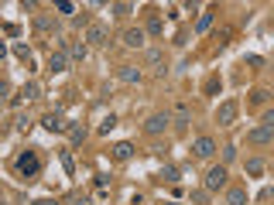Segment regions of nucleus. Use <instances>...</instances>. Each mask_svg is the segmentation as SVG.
Listing matches in <instances>:
<instances>
[{"label":"nucleus","mask_w":274,"mask_h":205,"mask_svg":"<svg viewBox=\"0 0 274 205\" xmlns=\"http://www.w3.org/2000/svg\"><path fill=\"white\" fill-rule=\"evenodd\" d=\"M260 127H271V130H274V106L264 113V116H260Z\"/></svg>","instance_id":"nucleus-29"},{"label":"nucleus","mask_w":274,"mask_h":205,"mask_svg":"<svg viewBox=\"0 0 274 205\" xmlns=\"http://www.w3.org/2000/svg\"><path fill=\"white\" fill-rule=\"evenodd\" d=\"M79 24V28H82V24H86V28H89V24H93V21H89V14H86V11H82V14H76V18H72Z\"/></svg>","instance_id":"nucleus-32"},{"label":"nucleus","mask_w":274,"mask_h":205,"mask_svg":"<svg viewBox=\"0 0 274 205\" xmlns=\"http://www.w3.org/2000/svg\"><path fill=\"white\" fill-rule=\"evenodd\" d=\"M161 178H165V181H178V171L175 168H165V171H161Z\"/></svg>","instance_id":"nucleus-31"},{"label":"nucleus","mask_w":274,"mask_h":205,"mask_svg":"<svg viewBox=\"0 0 274 205\" xmlns=\"http://www.w3.org/2000/svg\"><path fill=\"white\" fill-rule=\"evenodd\" d=\"M69 55L76 58V62H86V55H89V45H86V41H82V45H72V48H69Z\"/></svg>","instance_id":"nucleus-20"},{"label":"nucleus","mask_w":274,"mask_h":205,"mask_svg":"<svg viewBox=\"0 0 274 205\" xmlns=\"http://www.w3.org/2000/svg\"><path fill=\"white\" fill-rule=\"evenodd\" d=\"M271 195H274V191H271Z\"/></svg>","instance_id":"nucleus-38"},{"label":"nucleus","mask_w":274,"mask_h":205,"mask_svg":"<svg viewBox=\"0 0 274 205\" xmlns=\"http://www.w3.org/2000/svg\"><path fill=\"white\" fill-rule=\"evenodd\" d=\"M113 127H117V116H106V120H103V127H99V130H103V133H110V130H113Z\"/></svg>","instance_id":"nucleus-30"},{"label":"nucleus","mask_w":274,"mask_h":205,"mask_svg":"<svg viewBox=\"0 0 274 205\" xmlns=\"http://www.w3.org/2000/svg\"><path fill=\"white\" fill-rule=\"evenodd\" d=\"M161 31H165V24H161L158 18H151V21H148V35H161Z\"/></svg>","instance_id":"nucleus-27"},{"label":"nucleus","mask_w":274,"mask_h":205,"mask_svg":"<svg viewBox=\"0 0 274 205\" xmlns=\"http://www.w3.org/2000/svg\"><path fill=\"white\" fill-rule=\"evenodd\" d=\"M226 205H247V188H230L226 191Z\"/></svg>","instance_id":"nucleus-18"},{"label":"nucleus","mask_w":274,"mask_h":205,"mask_svg":"<svg viewBox=\"0 0 274 205\" xmlns=\"http://www.w3.org/2000/svg\"><path fill=\"white\" fill-rule=\"evenodd\" d=\"M65 69H69V58H65V52H52V55H48V72L52 75H59V72H65Z\"/></svg>","instance_id":"nucleus-9"},{"label":"nucleus","mask_w":274,"mask_h":205,"mask_svg":"<svg viewBox=\"0 0 274 205\" xmlns=\"http://www.w3.org/2000/svg\"><path fill=\"white\" fill-rule=\"evenodd\" d=\"M113 157H117V161H130V157H134V144L120 140L117 147H113Z\"/></svg>","instance_id":"nucleus-17"},{"label":"nucleus","mask_w":274,"mask_h":205,"mask_svg":"<svg viewBox=\"0 0 274 205\" xmlns=\"http://www.w3.org/2000/svg\"><path fill=\"white\" fill-rule=\"evenodd\" d=\"M148 65H151L155 72L165 75V52H161V48H148Z\"/></svg>","instance_id":"nucleus-13"},{"label":"nucleus","mask_w":274,"mask_h":205,"mask_svg":"<svg viewBox=\"0 0 274 205\" xmlns=\"http://www.w3.org/2000/svg\"><path fill=\"white\" fill-rule=\"evenodd\" d=\"M230 161H236V147H233V144L223 147V164H230Z\"/></svg>","instance_id":"nucleus-28"},{"label":"nucleus","mask_w":274,"mask_h":205,"mask_svg":"<svg viewBox=\"0 0 274 205\" xmlns=\"http://www.w3.org/2000/svg\"><path fill=\"white\" fill-rule=\"evenodd\" d=\"M35 28H38L41 35H59V24H55L52 18H45V14H38V18H35Z\"/></svg>","instance_id":"nucleus-14"},{"label":"nucleus","mask_w":274,"mask_h":205,"mask_svg":"<svg viewBox=\"0 0 274 205\" xmlns=\"http://www.w3.org/2000/svg\"><path fill=\"white\" fill-rule=\"evenodd\" d=\"M41 123H45V130H52V133L72 130V127H69V123H65V116H62L59 110H55V113H45V120H41Z\"/></svg>","instance_id":"nucleus-5"},{"label":"nucleus","mask_w":274,"mask_h":205,"mask_svg":"<svg viewBox=\"0 0 274 205\" xmlns=\"http://www.w3.org/2000/svg\"><path fill=\"white\" fill-rule=\"evenodd\" d=\"M165 205H178V202H165Z\"/></svg>","instance_id":"nucleus-37"},{"label":"nucleus","mask_w":274,"mask_h":205,"mask_svg":"<svg viewBox=\"0 0 274 205\" xmlns=\"http://www.w3.org/2000/svg\"><path fill=\"white\" fill-rule=\"evenodd\" d=\"M110 11H113V14H117V18H127V14H130V11H134V4H113V7H110Z\"/></svg>","instance_id":"nucleus-24"},{"label":"nucleus","mask_w":274,"mask_h":205,"mask_svg":"<svg viewBox=\"0 0 274 205\" xmlns=\"http://www.w3.org/2000/svg\"><path fill=\"white\" fill-rule=\"evenodd\" d=\"M62 168H65V174H76V161H72L69 150H62Z\"/></svg>","instance_id":"nucleus-22"},{"label":"nucleus","mask_w":274,"mask_h":205,"mask_svg":"<svg viewBox=\"0 0 274 205\" xmlns=\"http://www.w3.org/2000/svg\"><path fill=\"white\" fill-rule=\"evenodd\" d=\"M69 137H72V147H79V144L89 137V130H86V127H72V130H69Z\"/></svg>","instance_id":"nucleus-21"},{"label":"nucleus","mask_w":274,"mask_h":205,"mask_svg":"<svg viewBox=\"0 0 274 205\" xmlns=\"http://www.w3.org/2000/svg\"><path fill=\"white\" fill-rule=\"evenodd\" d=\"M14 55H18L21 62H28V65H31V48H28V45H18V48H14Z\"/></svg>","instance_id":"nucleus-25"},{"label":"nucleus","mask_w":274,"mask_h":205,"mask_svg":"<svg viewBox=\"0 0 274 205\" xmlns=\"http://www.w3.org/2000/svg\"><path fill=\"white\" fill-rule=\"evenodd\" d=\"M267 99H271V93H267V89H254V93H250V103H254V106L267 103Z\"/></svg>","instance_id":"nucleus-23"},{"label":"nucleus","mask_w":274,"mask_h":205,"mask_svg":"<svg viewBox=\"0 0 274 205\" xmlns=\"http://www.w3.org/2000/svg\"><path fill=\"white\" fill-rule=\"evenodd\" d=\"M247 174H250V178H260V174H264V161H260V157H250V161H247Z\"/></svg>","instance_id":"nucleus-19"},{"label":"nucleus","mask_w":274,"mask_h":205,"mask_svg":"<svg viewBox=\"0 0 274 205\" xmlns=\"http://www.w3.org/2000/svg\"><path fill=\"white\" fill-rule=\"evenodd\" d=\"M76 205H89V198H76Z\"/></svg>","instance_id":"nucleus-36"},{"label":"nucleus","mask_w":274,"mask_h":205,"mask_svg":"<svg viewBox=\"0 0 274 205\" xmlns=\"http://www.w3.org/2000/svg\"><path fill=\"white\" fill-rule=\"evenodd\" d=\"M213 21H216L213 11H202V14H199V21H196V31H199V35H206V31L213 28Z\"/></svg>","instance_id":"nucleus-16"},{"label":"nucleus","mask_w":274,"mask_h":205,"mask_svg":"<svg viewBox=\"0 0 274 205\" xmlns=\"http://www.w3.org/2000/svg\"><path fill=\"white\" fill-rule=\"evenodd\" d=\"M55 11H59V14H76V4H69V0H59V4H55Z\"/></svg>","instance_id":"nucleus-26"},{"label":"nucleus","mask_w":274,"mask_h":205,"mask_svg":"<svg viewBox=\"0 0 274 205\" xmlns=\"http://www.w3.org/2000/svg\"><path fill=\"white\" fill-rule=\"evenodd\" d=\"M168 127H172V113H155V116H148V123H144V130L151 133V137L165 133Z\"/></svg>","instance_id":"nucleus-4"},{"label":"nucleus","mask_w":274,"mask_h":205,"mask_svg":"<svg viewBox=\"0 0 274 205\" xmlns=\"http://www.w3.org/2000/svg\"><path fill=\"white\" fill-rule=\"evenodd\" d=\"M117 75L123 79V82H130V86H137V82L144 79V75H141V69H134V65H123V69H120Z\"/></svg>","instance_id":"nucleus-15"},{"label":"nucleus","mask_w":274,"mask_h":205,"mask_svg":"<svg viewBox=\"0 0 274 205\" xmlns=\"http://www.w3.org/2000/svg\"><path fill=\"white\" fill-rule=\"evenodd\" d=\"M82 41H86V45H106V28H103V24H89V28H86V35H82Z\"/></svg>","instance_id":"nucleus-6"},{"label":"nucleus","mask_w":274,"mask_h":205,"mask_svg":"<svg viewBox=\"0 0 274 205\" xmlns=\"http://www.w3.org/2000/svg\"><path fill=\"white\" fill-rule=\"evenodd\" d=\"M192 150H196V157H213V154H216V140H213V137H199Z\"/></svg>","instance_id":"nucleus-10"},{"label":"nucleus","mask_w":274,"mask_h":205,"mask_svg":"<svg viewBox=\"0 0 274 205\" xmlns=\"http://www.w3.org/2000/svg\"><path fill=\"white\" fill-rule=\"evenodd\" d=\"M41 171V157H38V150H24L18 157V174L21 178H35Z\"/></svg>","instance_id":"nucleus-1"},{"label":"nucleus","mask_w":274,"mask_h":205,"mask_svg":"<svg viewBox=\"0 0 274 205\" xmlns=\"http://www.w3.org/2000/svg\"><path fill=\"white\" fill-rule=\"evenodd\" d=\"M35 205H55V202H52V198H38Z\"/></svg>","instance_id":"nucleus-35"},{"label":"nucleus","mask_w":274,"mask_h":205,"mask_svg":"<svg viewBox=\"0 0 274 205\" xmlns=\"http://www.w3.org/2000/svg\"><path fill=\"white\" fill-rule=\"evenodd\" d=\"M189 120H192V110H189V103H178L175 113H172V123H175V130H185V127H189Z\"/></svg>","instance_id":"nucleus-8"},{"label":"nucleus","mask_w":274,"mask_h":205,"mask_svg":"<svg viewBox=\"0 0 274 205\" xmlns=\"http://www.w3.org/2000/svg\"><path fill=\"white\" fill-rule=\"evenodd\" d=\"M4 31H7L11 38H18V35H21V28H18V24H4Z\"/></svg>","instance_id":"nucleus-33"},{"label":"nucleus","mask_w":274,"mask_h":205,"mask_svg":"<svg viewBox=\"0 0 274 205\" xmlns=\"http://www.w3.org/2000/svg\"><path fill=\"white\" fill-rule=\"evenodd\" d=\"M123 45L127 48H144V31L141 28H127L123 31Z\"/></svg>","instance_id":"nucleus-12"},{"label":"nucleus","mask_w":274,"mask_h":205,"mask_svg":"<svg viewBox=\"0 0 274 205\" xmlns=\"http://www.w3.org/2000/svg\"><path fill=\"white\" fill-rule=\"evenodd\" d=\"M236 113H240L236 99H223V103H219V110H216V123H219V127H233V123H236Z\"/></svg>","instance_id":"nucleus-2"},{"label":"nucleus","mask_w":274,"mask_h":205,"mask_svg":"<svg viewBox=\"0 0 274 205\" xmlns=\"http://www.w3.org/2000/svg\"><path fill=\"white\" fill-rule=\"evenodd\" d=\"M271 140H274L271 127H254V130L247 133V144H257V147H264V144H271Z\"/></svg>","instance_id":"nucleus-7"},{"label":"nucleus","mask_w":274,"mask_h":205,"mask_svg":"<svg viewBox=\"0 0 274 205\" xmlns=\"http://www.w3.org/2000/svg\"><path fill=\"white\" fill-rule=\"evenodd\" d=\"M226 188V164H213L206 171V191H219Z\"/></svg>","instance_id":"nucleus-3"},{"label":"nucleus","mask_w":274,"mask_h":205,"mask_svg":"<svg viewBox=\"0 0 274 205\" xmlns=\"http://www.w3.org/2000/svg\"><path fill=\"white\" fill-rule=\"evenodd\" d=\"M247 65H254V69H257V65H264V58H260V55H247Z\"/></svg>","instance_id":"nucleus-34"},{"label":"nucleus","mask_w":274,"mask_h":205,"mask_svg":"<svg viewBox=\"0 0 274 205\" xmlns=\"http://www.w3.org/2000/svg\"><path fill=\"white\" fill-rule=\"evenodd\" d=\"M41 96V86L38 82H24V86H21V96H14V106H18V103H24V99H38Z\"/></svg>","instance_id":"nucleus-11"}]
</instances>
